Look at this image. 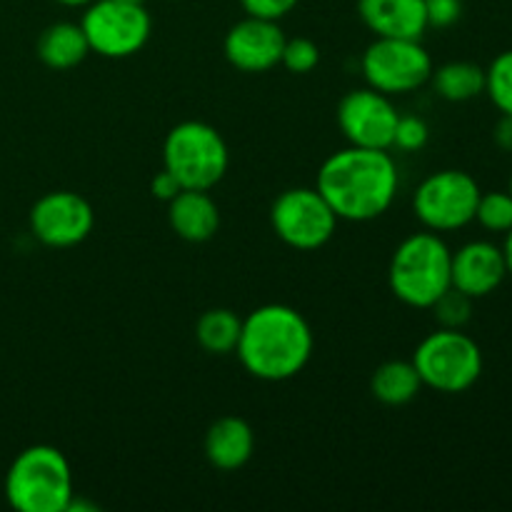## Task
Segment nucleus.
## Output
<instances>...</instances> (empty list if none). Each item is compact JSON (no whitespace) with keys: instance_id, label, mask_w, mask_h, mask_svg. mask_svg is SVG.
Returning a JSON list of instances; mask_svg holds the SVG:
<instances>
[{"instance_id":"nucleus-10","label":"nucleus","mask_w":512,"mask_h":512,"mask_svg":"<svg viewBox=\"0 0 512 512\" xmlns=\"http://www.w3.org/2000/svg\"><path fill=\"white\" fill-rule=\"evenodd\" d=\"M270 225L285 245L295 250H318L335 235L338 215L318 188H290L275 198Z\"/></svg>"},{"instance_id":"nucleus-21","label":"nucleus","mask_w":512,"mask_h":512,"mask_svg":"<svg viewBox=\"0 0 512 512\" xmlns=\"http://www.w3.org/2000/svg\"><path fill=\"white\" fill-rule=\"evenodd\" d=\"M243 320L228 308H210L195 323V340L210 355L235 353Z\"/></svg>"},{"instance_id":"nucleus-33","label":"nucleus","mask_w":512,"mask_h":512,"mask_svg":"<svg viewBox=\"0 0 512 512\" xmlns=\"http://www.w3.org/2000/svg\"><path fill=\"white\" fill-rule=\"evenodd\" d=\"M123 3H135V5H145V0H123Z\"/></svg>"},{"instance_id":"nucleus-14","label":"nucleus","mask_w":512,"mask_h":512,"mask_svg":"<svg viewBox=\"0 0 512 512\" xmlns=\"http://www.w3.org/2000/svg\"><path fill=\"white\" fill-rule=\"evenodd\" d=\"M508 278L503 248L490 240H470L450 260V283L468 298L478 300L495 293Z\"/></svg>"},{"instance_id":"nucleus-7","label":"nucleus","mask_w":512,"mask_h":512,"mask_svg":"<svg viewBox=\"0 0 512 512\" xmlns=\"http://www.w3.org/2000/svg\"><path fill=\"white\" fill-rule=\"evenodd\" d=\"M80 28L88 38L90 53L123 60L145 48L153 20L145 5L123 3V0H93L85 5Z\"/></svg>"},{"instance_id":"nucleus-6","label":"nucleus","mask_w":512,"mask_h":512,"mask_svg":"<svg viewBox=\"0 0 512 512\" xmlns=\"http://www.w3.org/2000/svg\"><path fill=\"white\" fill-rule=\"evenodd\" d=\"M413 365L423 385L435 393L458 395L473 388L483 375V350L463 330L440 328L420 340Z\"/></svg>"},{"instance_id":"nucleus-22","label":"nucleus","mask_w":512,"mask_h":512,"mask_svg":"<svg viewBox=\"0 0 512 512\" xmlns=\"http://www.w3.org/2000/svg\"><path fill=\"white\" fill-rule=\"evenodd\" d=\"M475 223L488 230V233H508L512 228V195L508 190L480 193L478 208H475Z\"/></svg>"},{"instance_id":"nucleus-26","label":"nucleus","mask_w":512,"mask_h":512,"mask_svg":"<svg viewBox=\"0 0 512 512\" xmlns=\"http://www.w3.org/2000/svg\"><path fill=\"white\" fill-rule=\"evenodd\" d=\"M430 138V128L423 118L418 115H400L398 125H395L393 148L405 150V153H415V150L425 148Z\"/></svg>"},{"instance_id":"nucleus-31","label":"nucleus","mask_w":512,"mask_h":512,"mask_svg":"<svg viewBox=\"0 0 512 512\" xmlns=\"http://www.w3.org/2000/svg\"><path fill=\"white\" fill-rule=\"evenodd\" d=\"M503 248V255H505V265H508V275L512 278V228L505 233V243L500 245Z\"/></svg>"},{"instance_id":"nucleus-20","label":"nucleus","mask_w":512,"mask_h":512,"mask_svg":"<svg viewBox=\"0 0 512 512\" xmlns=\"http://www.w3.org/2000/svg\"><path fill=\"white\" fill-rule=\"evenodd\" d=\"M433 90L448 103H468L485 93V68L468 60H453V63L433 68L430 75Z\"/></svg>"},{"instance_id":"nucleus-3","label":"nucleus","mask_w":512,"mask_h":512,"mask_svg":"<svg viewBox=\"0 0 512 512\" xmlns=\"http://www.w3.org/2000/svg\"><path fill=\"white\" fill-rule=\"evenodd\" d=\"M73 495V470L53 445H30L5 473V498L20 512H68Z\"/></svg>"},{"instance_id":"nucleus-19","label":"nucleus","mask_w":512,"mask_h":512,"mask_svg":"<svg viewBox=\"0 0 512 512\" xmlns=\"http://www.w3.org/2000/svg\"><path fill=\"white\" fill-rule=\"evenodd\" d=\"M420 388H423V380L413 360H388L370 378V393L375 395V400L393 408L408 405L410 400L418 398Z\"/></svg>"},{"instance_id":"nucleus-32","label":"nucleus","mask_w":512,"mask_h":512,"mask_svg":"<svg viewBox=\"0 0 512 512\" xmlns=\"http://www.w3.org/2000/svg\"><path fill=\"white\" fill-rule=\"evenodd\" d=\"M55 3L65 5V8H85V5H90L93 0H55Z\"/></svg>"},{"instance_id":"nucleus-30","label":"nucleus","mask_w":512,"mask_h":512,"mask_svg":"<svg viewBox=\"0 0 512 512\" xmlns=\"http://www.w3.org/2000/svg\"><path fill=\"white\" fill-rule=\"evenodd\" d=\"M493 140L500 150L512 153V115H500V120L495 123Z\"/></svg>"},{"instance_id":"nucleus-4","label":"nucleus","mask_w":512,"mask_h":512,"mask_svg":"<svg viewBox=\"0 0 512 512\" xmlns=\"http://www.w3.org/2000/svg\"><path fill=\"white\" fill-rule=\"evenodd\" d=\"M450 260L453 250L440 238V233L425 230V233L408 235L390 258V290L400 303L410 308H433L435 300L453 285Z\"/></svg>"},{"instance_id":"nucleus-13","label":"nucleus","mask_w":512,"mask_h":512,"mask_svg":"<svg viewBox=\"0 0 512 512\" xmlns=\"http://www.w3.org/2000/svg\"><path fill=\"white\" fill-rule=\"evenodd\" d=\"M285 33L278 20L245 15L225 33L223 53L233 68L243 73H268L280 65Z\"/></svg>"},{"instance_id":"nucleus-34","label":"nucleus","mask_w":512,"mask_h":512,"mask_svg":"<svg viewBox=\"0 0 512 512\" xmlns=\"http://www.w3.org/2000/svg\"><path fill=\"white\" fill-rule=\"evenodd\" d=\"M508 193L512 195V175H510V185H508Z\"/></svg>"},{"instance_id":"nucleus-16","label":"nucleus","mask_w":512,"mask_h":512,"mask_svg":"<svg viewBox=\"0 0 512 512\" xmlns=\"http://www.w3.org/2000/svg\"><path fill=\"white\" fill-rule=\"evenodd\" d=\"M255 453V433L243 418L225 415L205 433V458L223 473H235L250 463Z\"/></svg>"},{"instance_id":"nucleus-24","label":"nucleus","mask_w":512,"mask_h":512,"mask_svg":"<svg viewBox=\"0 0 512 512\" xmlns=\"http://www.w3.org/2000/svg\"><path fill=\"white\" fill-rule=\"evenodd\" d=\"M430 310H433L435 318H438L440 328L463 330L465 325L470 323V318H473V298H468V295L460 293V290H455L453 285H450V288L435 300Z\"/></svg>"},{"instance_id":"nucleus-5","label":"nucleus","mask_w":512,"mask_h":512,"mask_svg":"<svg viewBox=\"0 0 512 512\" xmlns=\"http://www.w3.org/2000/svg\"><path fill=\"white\" fill-rule=\"evenodd\" d=\"M230 165L228 145L213 125L185 120L173 125L163 143V168L183 190H213Z\"/></svg>"},{"instance_id":"nucleus-8","label":"nucleus","mask_w":512,"mask_h":512,"mask_svg":"<svg viewBox=\"0 0 512 512\" xmlns=\"http://www.w3.org/2000/svg\"><path fill=\"white\" fill-rule=\"evenodd\" d=\"M480 185L465 170H438L413 195L415 218L433 233H453L475 220Z\"/></svg>"},{"instance_id":"nucleus-12","label":"nucleus","mask_w":512,"mask_h":512,"mask_svg":"<svg viewBox=\"0 0 512 512\" xmlns=\"http://www.w3.org/2000/svg\"><path fill=\"white\" fill-rule=\"evenodd\" d=\"M400 113L390 95L375 88H355L343 95L338 105V125L350 145L358 148H393L395 125Z\"/></svg>"},{"instance_id":"nucleus-11","label":"nucleus","mask_w":512,"mask_h":512,"mask_svg":"<svg viewBox=\"0 0 512 512\" xmlns=\"http://www.w3.org/2000/svg\"><path fill=\"white\" fill-rule=\"evenodd\" d=\"M30 233L48 248L80 245L95 225V210L80 193L53 190L35 200L30 208Z\"/></svg>"},{"instance_id":"nucleus-2","label":"nucleus","mask_w":512,"mask_h":512,"mask_svg":"<svg viewBox=\"0 0 512 512\" xmlns=\"http://www.w3.org/2000/svg\"><path fill=\"white\" fill-rule=\"evenodd\" d=\"M313 350L315 335L305 315L290 305L270 303L243 320L235 353L253 378L283 383L303 373Z\"/></svg>"},{"instance_id":"nucleus-27","label":"nucleus","mask_w":512,"mask_h":512,"mask_svg":"<svg viewBox=\"0 0 512 512\" xmlns=\"http://www.w3.org/2000/svg\"><path fill=\"white\" fill-rule=\"evenodd\" d=\"M428 28H450L463 15V0H425Z\"/></svg>"},{"instance_id":"nucleus-1","label":"nucleus","mask_w":512,"mask_h":512,"mask_svg":"<svg viewBox=\"0 0 512 512\" xmlns=\"http://www.w3.org/2000/svg\"><path fill=\"white\" fill-rule=\"evenodd\" d=\"M315 188L338 220L368 223L393 205L400 188L398 165L388 150L348 145L320 165Z\"/></svg>"},{"instance_id":"nucleus-17","label":"nucleus","mask_w":512,"mask_h":512,"mask_svg":"<svg viewBox=\"0 0 512 512\" xmlns=\"http://www.w3.org/2000/svg\"><path fill=\"white\" fill-rule=\"evenodd\" d=\"M168 223L178 238L205 243L220 228L218 203L210 198V190H180L168 203Z\"/></svg>"},{"instance_id":"nucleus-18","label":"nucleus","mask_w":512,"mask_h":512,"mask_svg":"<svg viewBox=\"0 0 512 512\" xmlns=\"http://www.w3.org/2000/svg\"><path fill=\"white\" fill-rule=\"evenodd\" d=\"M40 63L53 70H70L83 63L90 53L88 38H85L80 23H53L40 33L38 45Z\"/></svg>"},{"instance_id":"nucleus-29","label":"nucleus","mask_w":512,"mask_h":512,"mask_svg":"<svg viewBox=\"0 0 512 512\" xmlns=\"http://www.w3.org/2000/svg\"><path fill=\"white\" fill-rule=\"evenodd\" d=\"M180 190L183 188H180L178 180H175L165 168L160 170V173H155L153 183H150V193H153L158 200H163V203H170Z\"/></svg>"},{"instance_id":"nucleus-15","label":"nucleus","mask_w":512,"mask_h":512,"mask_svg":"<svg viewBox=\"0 0 512 512\" xmlns=\"http://www.w3.org/2000/svg\"><path fill=\"white\" fill-rule=\"evenodd\" d=\"M358 15L375 38L420 40L428 30L425 0H358Z\"/></svg>"},{"instance_id":"nucleus-23","label":"nucleus","mask_w":512,"mask_h":512,"mask_svg":"<svg viewBox=\"0 0 512 512\" xmlns=\"http://www.w3.org/2000/svg\"><path fill=\"white\" fill-rule=\"evenodd\" d=\"M485 93L503 115H512V50L500 53L485 70Z\"/></svg>"},{"instance_id":"nucleus-9","label":"nucleus","mask_w":512,"mask_h":512,"mask_svg":"<svg viewBox=\"0 0 512 512\" xmlns=\"http://www.w3.org/2000/svg\"><path fill=\"white\" fill-rule=\"evenodd\" d=\"M363 75L370 88L385 95H408L433 75V58L420 40L375 38L363 53Z\"/></svg>"},{"instance_id":"nucleus-25","label":"nucleus","mask_w":512,"mask_h":512,"mask_svg":"<svg viewBox=\"0 0 512 512\" xmlns=\"http://www.w3.org/2000/svg\"><path fill=\"white\" fill-rule=\"evenodd\" d=\"M320 63V50L318 45L310 38H285L283 55H280V65L288 68L290 73L305 75L315 70Z\"/></svg>"},{"instance_id":"nucleus-28","label":"nucleus","mask_w":512,"mask_h":512,"mask_svg":"<svg viewBox=\"0 0 512 512\" xmlns=\"http://www.w3.org/2000/svg\"><path fill=\"white\" fill-rule=\"evenodd\" d=\"M245 15L265 20H280L288 13H293L300 0H238Z\"/></svg>"}]
</instances>
